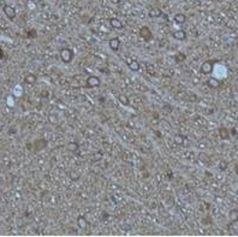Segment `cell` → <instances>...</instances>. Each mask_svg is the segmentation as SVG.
Instances as JSON below:
<instances>
[{
  "label": "cell",
  "mask_w": 238,
  "mask_h": 237,
  "mask_svg": "<svg viewBox=\"0 0 238 237\" xmlns=\"http://www.w3.org/2000/svg\"><path fill=\"white\" fill-rule=\"evenodd\" d=\"M172 37H173L175 40H178V41H184V40H187V33L184 30H176L173 34H172Z\"/></svg>",
  "instance_id": "obj_9"
},
{
  "label": "cell",
  "mask_w": 238,
  "mask_h": 237,
  "mask_svg": "<svg viewBox=\"0 0 238 237\" xmlns=\"http://www.w3.org/2000/svg\"><path fill=\"white\" fill-rule=\"evenodd\" d=\"M118 100L122 105H124V106H128V105L130 104V101H129V99H128V96L125 94H120L118 96Z\"/></svg>",
  "instance_id": "obj_18"
},
{
  "label": "cell",
  "mask_w": 238,
  "mask_h": 237,
  "mask_svg": "<svg viewBox=\"0 0 238 237\" xmlns=\"http://www.w3.org/2000/svg\"><path fill=\"white\" fill-rule=\"evenodd\" d=\"M183 140H184L183 136H176V137H175V142H176L177 144H182V143H183Z\"/></svg>",
  "instance_id": "obj_20"
},
{
  "label": "cell",
  "mask_w": 238,
  "mask_h": 237,
  "mask_svg": "<svg viewBox=\"0 0 238 237\" xmlns=\"http://www.w3.org/2000/svg\"><path fill=\"white\" fill-rule=\"evenodd\" d=\"M101 84V80H100V77L98 76H94V75H90L87 77V80H86V87L87 88H96Z\"/></svg>",
  "instance_id": "obj_2"
},
{
  "label": "cell",
  "mask_w": 238,
  "mask_h": 237,
  "mask_svg": "<svg viewBox=\"0 0 238 237\" xmlns=\"http://www.w3.org/2000/svg\"><path fill=\"white\" fill-rule=\"evenodd\" d=\"M78 148H79V144L76 141H71L68 143V151H70V152H77Z\"/></svg>",
  "instance_id": "obj_15"
},
{
  "label": "cell",
  "mask_w": 238,
  "mask_h": 237,
  "mask_svg": "<svg viewBox=\"0 0 238 237\" xmlns=\"http://www.w3.org/2000/svg\"><path fill=\"white\" fill-rule=\"evenodd\" d=\"M207 84L210 87V88H213V89H215V88H219V86H220V82H219V80L218 78H215V77H210L209 80L207 81Z\"/></svg>",
  "instance_id": "obj_13"
},
{
  "label": "cell",
  "mask_w": 238,
  "mask_h": 237,
  "mask_svg": "<svg viewBox=\"0 0 238 237\" xmlns=\"http://www.w3.org/2000/svg\"><path fill=\"white\" fill-rule=\"evenodd\" d=\"M148 16L150 17V18H157V17H161L162 16V11H161V9L160 7H152L150 10H149V12H148Z\"/></svg>",
  "instance_id": "obj_8"
},
{
  "label": "cell",
  "mask_w": 238,
  "mask_h": 237,
  "mask_svg": "<svg viewBox=\"0 0 238 237\" xmlns=\"http://www.w3.org/2000/svg\"><path fill=\"white\" fill-rule=\"evenodd\" d=\"M110 1L112 4H119V3H120V0H110Z\"/></svg>",
  "instance_id": "obj_21"
},
{
  "label": "cell",
  "mask_w": 238,
  "mask_h": 237,
  "mask_svg": "<svg viewBox=\"0 0 238 237\" xmlns=\"http://www.w3.org/2000/svg\"><path fill=\"white\" fill-rule=\"evenodd\" d=\"M36 81H37V78H36V76H35L34 74H28V75L25 76V78H24V82H25L26 84H29V86L35 84Z\"/></svg>",
  "instance_id": "obj_11"
},
{
  "label": "cell",
  "mask_w": 238,
  "mask_h": 237,
  "mask_svg": "<svg viewBox=\"0 0 238 237\" xmlns=\"http://www.w3.org/2000/svg\"><path fill=\"white\" fill-rule=\"evenodd\" d=\"M175 22L178 23V24H183L185 23V21H187V16H185L184 14H176L175 17H173Z\"/></svg>",
  "instance_id": "obj_14"
},
{
  "label": "cell",
  "mask_w": 238,
  "mask_h": 237,
  "mask_svg": "<svg viewBox=\"0 0 238 237\" xmlns=\"http://www.w3.org/2000/svg\"><path fill=\"white\" fill-rule=\"evenodd\" d=\"M120 40H119V37H113V39H111V40L108 41V46H110V48L113 51V52H117V51H119V48H120Z\"/></svg>",
  "instance_id": "obj_5"
},
{
  "label": "cell",
  "mask_w": 238,
  "mask_h": 237,
  "mask_svg": "<svg viewBox=\"0 0 238 237\" xmlns=\"http://www.w3.org/2000/svg\"><path fill=\"white\" fill-rule=\"evenodd\" d=\"M213 60H207L205 61L202 65H201V68H200V71L202 75H209L212 72V70H213Z\"/></svg>",
  "instance_id": "obj_3"
},
{
  "label": "cell",
  "mask_w": 238,
  "mask_h": 237,
  "mask_svg": "<svg viewBox=\"0 0 238 237\" xmlns=\"http://www.w3.org/2000/svg\"><path fill=\"white\" fill-rule=\"evenodd\" d=\"M79 177H81V173H79L78 171H76V170H71L69 172V178L71 181H78Z\"/></svg>",
  "instance_id": "obj_16"
},
{
  "label": "cell",
  "mask_w": 238,
  "mask_h": 237,
  "mask_svg": "<svg viewBox=\"0 0 238 237\" xmlns=\"http://www.w3.org/2000/svg\"><path fill=\"white\" fill-rule=\"evenodd\" d=\"M110 25L113 28V29H123V23H122V21L119 19V18H117V17H113V18H110Z\"/></svg>",
  "instance_id": "obj_7"
},
{
  "label": "cell",
  "mask_w": 238,
  "mask_h": 237,
  "mask_svg": "<svg viewBox=\"0 0 238 237\" xmlns=\"http://www.w3.org/2000/svg\"><path fill=\"white\" fill-rule=\"evenodd\" d=\"M4 12H5V15L10 19H13V18L16 17V10H15V7L11 6V5H5L4 6Z\"/></svg>",
  "instance_id": "obj_6"
},
{
  "label": "cell",
  "mask_w": 238,
  "mask_h": 237,
  "mask_svg": "<svg viewBox=\"0 0 238 237\" xmlns=\"http://www.w3.org/2000/svg\"><path fill=\"white\" fill-rule=\"evenodd\" d=\"M185 59H187V56H185L184 53H177V54L175 56V61H176L177 64L183 63Z\"/></svg>",
  "instance_id": "obj_19"
},
{
  "label": "cell",
  "mask_w": 238,
  "mask_h": 237,
  "mask_svg": "<svg viewBox=\"0 0 238 237\" xmlns=\"http://www.w3.org/2000/svg\"><path fill=\"white\" fill-rule=\"evenodd\" d=\"M128 66H129V69H130L131 71H138V70L141 69V64H140L136 59H132V60L129 61Z\"/></svg>",
  "instance_id": "obj_10"
},
{
  "label": "cell",
  "mask_w": 238,
  "mask_h": 237,
  "mask_svg": "<svg viewBox=\"0 0 238 237\" xmlns=\"http://www.w3.org/2000/svg\"><path fill=\"white\" fill-rule=\"evenodd\" d=\"M73 57H75V53H73V51L71 48L66 47V48H63L60 51V59L65 64H70L73 60Z\"/></svg>",
  "instance_id": "obj_1"
},
{
  "label": "cell",
  "mask_w": 238,
  "mask_h": 237,
  "mask_svg": "<svg viewBox=\"0 0 238 237\" xmlns=\"http://www.w3.org/2000/svg\"><path fill=\"white\" fill-rule=\"evenodd\" d=\"M219 136H220L222 140L229 138V136H230L229 130H227V129H225V128H220V129H219Z\"/></svg>",
  "instance_id": "obj_17"
},
{
  "label": "cell",
  "mask_w": 238,
  "mask_h": 237,
  "mask_svg": "<svg viewBox=\"0 0 238 237\" xmlns=\"http://www.w3.org/2000/svg\"><path fill=\"white\" fill-rule=\"evenodd\" d=\"M77 225H78L79 229H86L88 226V221L83 216H79L77 218Z\"/></svg>",
  "instance_id": "obj_12"
},
{
  "label": "cell",
  "mask_w": 238,
  "mask_h": 237,
  "mask_svg": "<svg viewBox=\"0 0 238 237\" xmlns=\"http://www.w3.org/2000/svg\"><path fill=\"white\" fill-rule=\"evenodd\" d=\"M140 36L143 39L144 41H149V40H152V37H153V33L148 27H145L144 25V27H142L140 29Z\"/></svg>",
  "instance_id": "obj_4"
}]
</instances>
